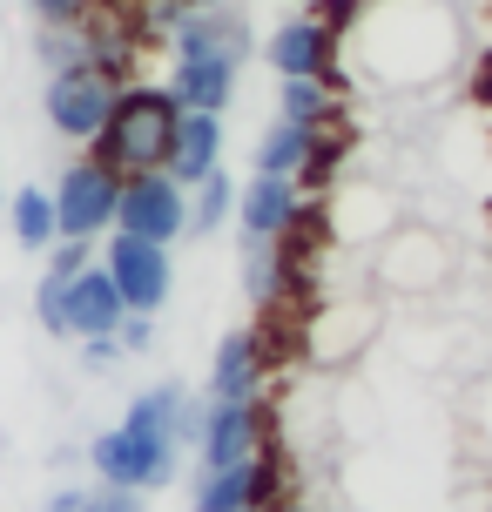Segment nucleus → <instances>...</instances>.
<instances>
[{
  "instance_id": "5701e85b",
  "label": "nucleus",
  "mask_w": 492,
  "mask_h": 512,
  "mask_svg": "<svg viewBox=\"0 0 492 512\" xmlns=\"http://www.w3.org/2000/svg\"><path fill=\"white\" fill-rule=\"evenodd\" d=\"M34 324H41L48 337H68V283L48 277V270H41V283H34Z\"/></svg>"
},
{
  "instance_id": "9b49d317",
  "label": "nucleus",
  "mask_w": 492,
  "mask_h": 512,
  "mask_svg": "<svg viewBox=\"0 0 492 512\" xmlns=\"http://www.w3.org/2000/svg\"><path fill=\"white\" fill-rule=\"evenodd\" d=\"M236 81H243V61H230V54H176L169 61V95L203 115H230Z\"/></svg>"
},
{
  "instance_id": "f03ea898",
  "label": "nucleus",
  "mask_w": 492,
  "mask_h": 512,
  "mask_svg": "<svg viewBox=\"0 0 492 512\" xmlns=\"http://www.w3.org/2000/svg\"><path fill=\"white\" fill-rule=\"evenodd\" d=\"M182 405H189V391H182L176 378L135 391L129 411H122V425H108V432L88 438L95 479H102V486H129V492H162L182 472V452H189V445H182Z\"/></svg>"
},
{
  "instance_id": "4468645a",
  "label": "nucleus",
  "mask_w": 492,
  "mask_h": 512,
  "mask_svg": "<svg viewBox=\"0 0 492 512\" xmlns=\"http://www.w3.org/2000/svg\"><path fill=\"white\" fill-rule=\"evenodd\" d=\"M304 216V182L297 176H250L236 196V230L243 236H284Z\"/></svg>"
},
{
  "instance_id": "6e6552de",
  "label": "nucleus",
  "mask_w": 492,
  "mask_h": 512,
  "mask_svg": "<svg viewBox=\"0 0 492 512\" xmlns=\"http://www.w3.org/2000/svg\"><path fill=\"white\" fill-rule=\"evenodd\" d=\"M115 230L149 236V243H182V236H189V189H182L169 169L129 176V182H122V209H115Z\"/></svg>"
},
{
  "instance_id": "bb28decb",
  "label": "nucleus",
  "mask_w": 492,
  "mask_h": 512,
  "mask_svg": "<svg viewBox=\"0 0 492 512\" xmlns=\"http://www.w3.org/2000/svg\"><path fill=\"white\" fill-rule=\"evenodd\" d=\"M122 358V337H81V371H115Z\"/></svg>"
},
{
  "instance_id": "dca6fc26",
  "label": "nucleus",
  "mask_w": 492,
  "mask_h": 512,
  "mask_svg": "<svg viewBox=\"0 0 492 512\" xmlns=\"http://www.w3.org/2000/svg\"><path fill=\"white\" fill-rule=\"evenodd\" d=\"M236 277H243V297L250 304H284V290L297 283V263H290L284 236H243L236 243Z\"/></svg>"
},
{
  "instance_id": "a211bd4d",
  "label": "nucleus",
  "mask_w": 492,
  "mask_h": 512,
  "mask_svg": "<svg viewBox=\"0 0 492 512\" xmlns=\"http://www.w3.org/2000/svg\"><path fill=\"white\" fill-rule=\"evenodd\" d=\"M209 398H263V337L257 331H230L209 358Z\"/></svg>"
},
{
  "instance_id": "412c9836",
  "label": "nucleus",
  "mask_w": 492,
  "mask_h": 512,
  "mask_svg": "<svg viewBox=\"0 0 492 512\" xmlns=\"http://www.w3.org/2000/svg\"><path fill=\"white\" fill-rule=\"evenodd\" d=\"M277 115L304 122V128H344L337 81H277Z\"/></svg>"
},
{
  "instance_id": "6ab92c4d",
  "label": "nucleus",
  "mask_w": 492,
  "mask_h": 512,
  "mask_svg": "<svg viewBox=\"0 0 492 512\" xmlns=\"http://www.w3.org/2000/svg\"><path fill=\"white\" fill-rule=\"evenodd\" d=\"M7 236H14L27 256H48L54 243H61V209H54V189L21 182V189L7 196Z\"/></svg>"
},
{
  "instance_id": "c756f323",
  "label": "nucleus",
  "mask_w": 492,
  "mask_h": 512,
  "mask_svg": "<svg viewBox=\"0 0 492 512\" xmlns=\"http://www.w3.org/2000/svg\"><path fill=\"white\" fill-rule=\"evenodd\" d=\"M290 7H317V0H290Z\"/></svg>"
},
{
  "instance_id": "2eb2a0df",
  "label": "nucleus",
  "mask_w": 492,
  "mask_h": 512,
  "mask_svg": "<svg viewBox=\"0 0 492 512\" xmlns=\"http://www.w3.org/2000/svg\"><path fill=\"white\" fill-rule=\"evenodd\" d=\"M182 189H196L203 176L223 169V115H203V108H182L176 135H169V162H162Z\"/></svg>"
},
{
  "instance_id": "f257e3e1",
  "label": "nucleus",
  "mask_w": 492,
  "mask_h": 512,
  "mask_svg": "<svg viewBox=\"0 0 492 512\" xmlns=\"http://www.w3.org/2000/svg\"><path fill=\"white\" fill-rule=\"evenodd\" d=\"M344 48L358 61V75H371L378 88H432L459 68L466 34L445 0H364Z\"/></svg>"
},
{
  "instance_id": "39448f33",
  "label": "nucleus",
  "mask_w": 492,
  "mask_h": 512,
  "mask_svg": "<svg viewBox=\"0 0 492 512\" xmlns=\"http://www.w3.org/2000/svg\"><path fill=\"white\" fill-rule=\"evenodd\" d=\"M263 61L277 68V81H337L344 88V34H337L317 7H297L270 27Z\"/></svg>"
},
{
  "instance_id": "b1692460",
  "label": "nucleus",
  "mask_w": 492,
  "mask_h": 512,
  "mask_svg": "<svg viewBox=\"0 0 492 512\" xmlns=\"http://www.w3.org/2000/svg\"><path fill=\"white\" fill-rule=\"evenodd\" d=\"M88 263H95V243H75V236H61V243H54L48 256H41V270H48V277H81V270H88Z\"/></svg>"
},
{
  "instance_id": "f3484780",
  "label": "nucleus",
  "mask_w": 492,
  "mask_h": 512,
  "mask_svg": "<svg viewBox=\"0 0 492 512\" xmlns=\"http://www.w3.org/2000/svg\"><path fill=\"white\" fill-rule=\"evenodd\" d=\"M331 236L337 243H385L398 230V209L385 189H331Z\"/></svg>"
},
{
  "instance_id": "20e7f679",
  "label": "nucleus",
  "mask_w": 492,
  "mask_h": 512,
  "mask_svg": "<svg viewBox=\"0 0 492 512\" xmlns=\"http://www.w3.org/2000/svg\"><path fill=\"white\" fill-rule=\"evenodd\" d=\"M122 88H129V81L102 75V68H61V75L41 81V115H48V128L61 135V142L88 149V142L108 128V115H115V95H122Z\"/></svg>"
},
{
  "instance_id": "7ed1b4c3",
  "label": "nucleus",
  "mask_w": 492,
  "mask_h": 512,
  "mask_svg": "<svg viewBox=\"0 0 492 512\" xmlns=\"http://www.w3.org/2000/svg\"><path fill=\"white\" fill-rule=\"evenodd\" d=\"M176 122H182V102L169 95V81H129V88L115 95L108 128L81 155L108 162L115 176H149V169L169 162V135H176Z\"/></svg>"
},
{
  "instance_id": "c85d7f7f",
  "label": "nucleus",
  "mask_w": 492,
  "mask_h": 512,
  "mask_svg": "<svg viewBox=\"0 0 492 512\" xmlns=\"http://www.w3.org/2000/svg\"><path fill=\"white\" fill-rule=\"evenodd\" d=\"M81 499H88V486H61L41 499V512H81Z\"/></svg>"
},
{
  "instance_id": "0eeeda50",
  "label": "nucleus",
  "mask_w": 492,
  "mask_h": 512,
  "mask_svg": "<svg viewBox=\"0 0 492 512\" xmlns=\"http://www.w3.org/2000/svg\"><path fill=\"white\" fill-rule=\"evenodd\" d=\"M102 263H108V277H115V290H122L129 310H149V317H156V310L176 297V256H169V243L108 230L102 236Z\"/></svg>"
},
{
  "instance_id": "1a4fd4ad",
  "label": "nucleus",
  "mask_w": 492,
  "mask_h": 512,
  "mask_svg": "<svg viewBox=\"0 0 492 512\" xmlns=\"http://www.w3.org/2000/svg\"><path fill=\"white\" fill-rule=\"evenodd\" d=\"M452 277V250L432 230H391L378 243V283L391 297H439Z\"/></svg>"
},
{
  "instance_id": "7c9ffc66",
  "label": "nucleus",
  "mask_w": 492,
  "mask_h": 512,
  "mask_svg": "<svg viewBox=\"0 0 492 512\" xmlns=\"http://www.w3.org/2000/svg\"><path fill=\"white\" fill-rule=\"evenodd\" d=\"M0 203H7V189H0Z\"/></svg>"
},
{
  "instance_id": "cd10ccee",
  "label": "nucleus",
  "mask_w": 492,
  "mask_h": 512,
  "mask_svg": "<svg viewBox=\"0 0 492 512\" xmlns=\"http://www.w3.org/2000/svg\"><path fill=\"white\" fill-rule=\"evenodd\" d=\"M115 337H122V351H129V358H135V351H156V317H149V310H129Z\"/></svg>"
},
{
  "instance_id": "ddd939ff",
  "label": "nucleus",
  "mask_w": 492,
  "mask_h": 512,
  "mask_svg": "<svg viewBox=\"0 0 492 512\" xmlns=\"http://www.w3.org/2000/svg\"><path fill=\"white\" fill-rule=\"evenodd\" d=\"M122 317H129V304H122V290H115L102 256H95L81 277H68V337H75V344L81 337H115Z\"/></svg>"
},
{
  "instance_id": "4be33fe9",
  "label": "nucleus",
  "mask_w": 492,
  "mask_h": 512,
  "mask_svg": "<svg viewBox=\"0 0 492 512\" xmlns=\"http://www.w3.org/2000/svg\"><path fill=\"white\" fill-rule=\"evenodd\" d=\"M236 196H243V182H236L230 169L203 176L196 189H189V236L203 243V236H216L223 223H236Z\"/></svg>"
},
{
  "instance_id": "9d476101",
  "label": "nucleus",
  "mask_w": 492,
  "mask_h": 512,
  "mask_svg": "<svg viewBox=\"0 0 492 512\" xmlns=\"http://www.w3.org/2000/svg\"><path fill=\"white\" fill-rule=\"evenodd\" d=\"M263 445H270V405H263V398H209V411H203V438H196V452H203V472L257 459Z\"/></svg>"
},
{
  "instance_id": "393cba45",
  "label": "nucleus",
  "mask_w": 492,
  "mask_h": 512,
  "mask_svg": "<svg viewBox=\"0 0 492 512\" xmlns=\"http://www.w3.org/2000/svg\"><path fill=\"white\" fill-rule=\"evenodd\" d=\"M81 512H149V492H129V486H88V499H81Z\"/></svg>"
},
{
  "instance_id": "423d86ee",
  "label": "nucleus",
  "mask_w": 492,
  "mask_h": 512,
  "mask_svg": "<svg viewBox=\"0 0 492 512\" xmlns=\"http://www.w3.org/2000/svg\"><path fill=\"white\" fill-rule=\"evenodd\" d=\"M122 182L108 162L95 155H75L61 182H54V209H61V236H75V243H102L115 230V209H122Z\"/></svg>"
},
{
  "instance_id": "a878e982",
  "label": "nucleus",
  "mask_w": 492,
  "mask_h": 512,
  "mask_svg": "<svg viewBox=\"0 0 492 512\" xmlns=\"http://www.w3.org/2000/svg\"><path fill=\"white\" fill-rule=\"evenodd\" d=\"M27 14H34V27H75L95 14V0H27Z\"/></svg>"
},
{
  "instance_id": "aec40b11",
  "label": "nucleus",
  "mask_w": 492,
  "mask_h": 512,
  "mask_svg": "<svg viewBox=\"0 0 492 512\" xmlns=\"http://www.w3.org/2000/svg\"><path fill=\"white\" fill-rule=\"evenodd\" d=\"M311 142H317V128L277 115V122L257 135V149H250V176H297V169L311 162Z\"/></svg>"
},
{
  "instance_id": "f8f14e48",
  "label": "nucleus",
  "mask_w": 492,
  "mask_h": 512,
  "mask_svg": "<svg viewBox=\"0 0 492 512\" xmlns=\"http://www.w3.org/2000/svg\"><path fill=\"white\" fill-rule=\"evenodd\" d=\"M176 54H230V61H250L257 54V34H250V14H236V7H196V14H182V27L169 34V61Z\"/></svg>"
}]
</instances>
